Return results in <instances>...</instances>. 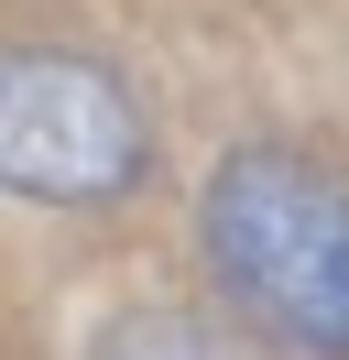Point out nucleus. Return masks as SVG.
I'll list each match as a JSON object with an SVG mask.
<instances>
[{"label":"nucleus","instance_id":"f257e3e1","mask_svg":"<svg viewBox=\"0 0 349 360\" xmlns=\"http://www.w3.org/2000/svg\"><path fill=\"white\" fill-rule=\"evenodd\" d=\"M196 240L208 273L251 338L295 360H349V175L295 142H240L218 153L208 197H196Z\"/></svg>","mask_w":349,"mask_h":360},{"label":"nucleus","instance_id":"f03ea898","mask_svg":"<svg viewBox=\"0 0 349 360\" xmlns=\"http://www.w3.org/2000/svg\"><path fill=\"white\" fill-rule=\"evenodd\" d=\"M0 175L33 207H109L153 175V120L120 66L22 44L0 66Z\"/></svg>","mask_w":349,"mask_h":360},{"label":"nucleus","instance_id":"7ed1b4c3","mask_svg":"<svg viewBox=\"0 0 349 360\" xmlns=\"http://www.w3.org/2000/svg\"><path fill=\"white\" fill-rule=\"evenodd\" d=\"M87 360H284V349L218 328V316H186V306H131L87 338Z\"/></svg>","mask_w":349,"mask_h":360}]
</instances>
